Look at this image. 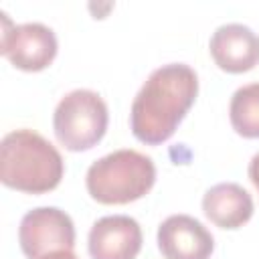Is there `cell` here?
<instances>
[{
    "label": "cell",
    "instance_id": "cell-1",
    "mask_svg": "<svg viewBox=\"0 0 259 259\" xmlns=\"http://www.w3.org/2000/svg\"><path fill=\"white\" fill-rule=\"evenodd\" d=\"M198 95V77L184 63H168L150 73L130 111L136 140L160 146L170 140Z\"/></svg>",
    "mask_w": 259,
    "mask_h": 259
},
{
    "label": "cell",
    "instance_id": "cell-2",
    "mask_svg": "<svg viewBox=\"0 0 259 259\" xmlns=\"http://www.w3.org/2000/svg\"><path fill=\"white\" fill-rule=\"evenodd\" d=\"M65 172L59 150L32 130H14L0 142V180L4 186L45 194L61 184Z\"/></svg>",
    "mask_w": 259,
    "mask_h": 259
},
{
    "label": "cell",
    "instance_id": "cell-3",
    "mask_svg": "<svg viewBox=\"0 0 259 259\" xmlns=\"http://www.w3.org/2000/svg\"><path fill=\"white\" fill-rule=\"evenodd\" d=\"M156 182V166L150 156L138 150H115L95 160L85 186L99 204H127L146 196Z\"/></svg>",
    "mask_w": 259,
    "mask_h": 259
},
{
    "label": "cell",
    "instance_id": "cell-4",
    "mask_svg": "<svg viewBox=\"0 0 259 259\" xmlns=\"http://www.w3.org/2000/svg\"><path fill=\"white\" fill-rule=\"evenodd\" d=\"M107 105L91 89L69 91L53 113L55 136L69 152H85L97 146L107 132Z\"/></svg>",
    "mask_w": 259,
    "mask_h": 259
},
{
    "label": "cell",
    "instance_id": "cell-5",
    "mask_svg": "<svg viewBox=\"0 0 259 259\" xmlns=\"http://www.w3.org/2000/svg\"><path fill=\"white\" fill-rule=\"evenodd\" d=\"M57 36L40 22L12 24L2 12V42L0 53L20 71L36 73L47 69L57 57Z\"/></svg>",
    "mask_w": 259,
    "mask_h": 259
},
{
    "label": "cell",
    "instance_id": "cell-6",
    "mask_svg": "<svg viewBox=\"0 0 259 259\" xmlns=\"http://www.w3.org/2000/svg\"><path fill=\"white\" fill-rule=\"evenodd\" d=\"M18 243L28 259L59 249L75 247V225L71 217L57 206H38L28 210L18 227Z\"/></svg>",
    "mask_w": 259,
    "mask_h": 259
},
{
    "label": "cell",
    "instance_id": "cell-7",
    "mask_svg": "<svg viewBox=\"0 0 259 259\" xmlns=\"http://www.w3.org/2000/svg\"><path fill=\"white\" fill-rule=\"evenodd\" d=\"M142 229L127 214H109L93 223L87 249L91 259H136L142 249Z\"/></svg>",
    "mask_w": 259,
    "mask_h": 259
},
{
    "label": "cell",
    "instance_id": "cell-8",
    "mask_svg": "<svg viewBox=\"0 0 259 259\" xmlns=\"http://www.w3.org/2000/svg\"><path fill=\"white\" fill-rule=\"evenodd\" d=\"M158 249L164 259H210L214 239L190 214H172L158 227Z\"/></svg>",
    "mask_w": 259,
    "mask_h": 259
},
{
    "label": "cell",
    "instance_id": "cell-9",
    "mask_svg": "<svg viewBox=\"0 0 259 259\" xmlns=\"http://www.w3.org/2000/svg\"><path fill=\"white\" fill-rule=\"evenodd\" d=\"M208 51L219 69L233 75L247 73L259 63V34L245 24H223L212 32Z\"/></svg>",
    "mask_w": 259,
    "mask_h": 259
},
{
    "label": "cell",
    "instance_id": "cell-10",
    "mask_svg": "<svg viewBox=\"0 0 259 259\" xmlns=\"http://www.w3.org/2000/svg\"><path fill=\"white\" fill-rule=\"evenodd\" d=\"M202 212L212 225L233 231L253 217V198L243 186L235 182H221L204 192Z\"/></svg>",
    "mask_w": 259,
    "mask_h": 259
},
{
    "label": "cell",
    "instance_id": "cell-11",
    "mask_svg": "<svg viewBox=\"0 0 259 259\" xmlns=\"http://www.w3.org/2000/svg\"><path fill=\"white\" fill-rule=\"evenodd\" d=\"M229 117L239 136L249 140L259 138V83L243 85L233 93Z\"/></svg>",
    "mask_w": 259,
    "mask_h": 259
},
{
    "label": "cell",
    "instance_id": "cell-12",
    "mask_svg": "<svg viewBox=\"0 0 259 259\" xmlns=\"http://www.w3.org/2000/svg\"><path fill=\"white\" fill-rule=\"evenodd\" d=\"M249 178H251V182L255 184V188L259 190V152L251 158V162H249Z\"/></svg>",
    "mask_w": 259,
    "mask_h": 259
},
{
    "label": "cell",
    "instance_id": "cell-13",
    "mask_svg": "<svg viewBox=\"0 0 259 259\" xmlns=\"http://www.w3.org/2000/svg\"><path fill=\"white\" fill-rule=\"evenodd\" d=\"M40 259H79L71 249H59V251H51L47 255H42Z\"/></svg>",
    "mask_w": 259,
    "mask_h": 259
}]
</instances>
